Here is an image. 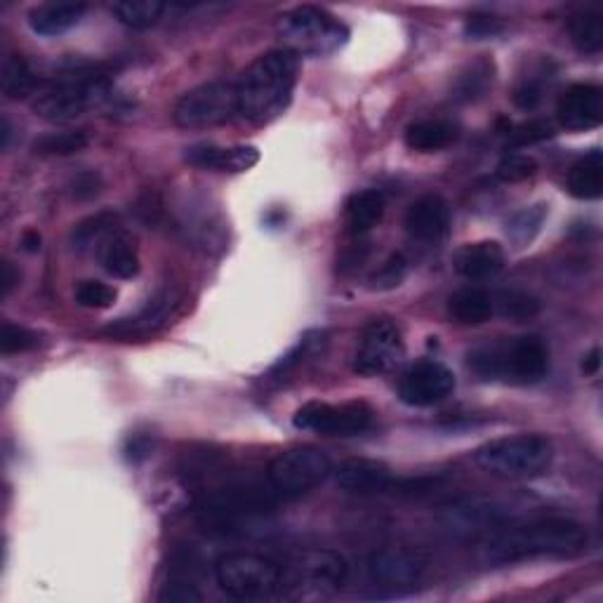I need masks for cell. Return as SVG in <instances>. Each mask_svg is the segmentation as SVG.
<instances>
[{
	"label": "cell",
	"instance_id": "1",
	"mask_svg": "<svg viewBox=\"0 0 603 603\" xmlns=\"http://www.w3.org/2000/svg\"><path fill=\"white\" fill-rule=\"evenodd\" d=\"M587 530L566 516L536 518L490 532L479 547L483 566H516L536 558H570L585 552Z\"/></svg>",
	"mask_w": 603,
	"mask_h": 603
},
{
	"label": "cell",
	"instance_id": "2",
	"mask_svg": "<svg viewBox=\"0 0 603 603\" xmlns=\"http://www.w3.org/2000/svg\"><path fill=\"white\" fill-rule=\"evenodd\" d=\"M300 80V58L272 50L252 62L236 80L238 116L252 125L276 121L290 106Z\"/></svg>",
	"mask_w": 603,
	"mask_h": 603
},
{
	"label": "cell",
	"instance_id": "3",
	"mask_svg": "<svg viewBox=\"0 0 603 603\" xmlns=\"http://www.w3.org/2000/svg\"><path fill=\"white\" fill-rule=\"evenodd\" d=\"M278 500L269 481L231 479L205 490L199 500V516L208 530L246 532L264 522Z\"/></svg>",
	"mask_w": 603,
	"mask_h": 603
},
{
	"label": "cell",
	"instance_id": "4",
	"mask_svg": "<svg viewBox=\"0 0 603 603\" xmlns=\"http://www.w3.org/2000/svg\"><path fill=\"white\" fill-rule=\"evenodd\" d=\"M467 363L486 382L536 385L550 370V349L536 335H526L474 349Z\"/></svg>",
	"mask_w": 603,
	"mask_h": 603
},
{
	"label": "cell",
	"instance_id": "5",
	"mask_svg": "<svg viewBox=\"0 0 603 603\" xmlns=\"http://www.w3.org/2000/svg\"><path fill=\"white\" fill-rule=\"evenodd\" d=\"M554 462V445L540 434H516L483 443L476 465L502 481H530L547 474Z\"/></svg>",
	"mask_w": 603,
	"mask_h": 603
},
{
	"label": "cell",
	"instance_id": "6",
	"mask_svg": "<svg viewBox=\"0 0 603 603\" xmlns=\"http://www.w3.org/2000/svg\"><path fill=\"white\" fill-rule=\"evenodd\" d=\"M276 36L284 43V50L298 58H328L347 46L349 29L330 12L302 5L284 12L276 20Z\"/></svg>",
	"mask_w": 603,
	"mask_h": 603
},
{
	"label": "cell",
	"instance_id": "7",
	"mask_svg": "<svg viewBox=\"0 0 603 603\" xmlns=\"http://www.w3.org/2000/svg\"><path fill=\"white\" fill-rule=\"evenodd\" d=\"M349 578V564L340 552L304 550L284 566L280 594L292 601H326L340 594Z\"/></svg>",
	"mask_w": 603,
	"mask_h": 603
},
{
	"label": "cell",
	"instance_id": "8",
	"mask_svg": "<svg viewBox=\"0 0 603 603\" xmlns=\"http://www.w3.org/2000/svg\"><path fill=\"white\" fill-rule=\"evenodd\" d=\"M215 580L222 592L231 599L264 601L280 594L284 568L269 556L252 552H231L217 561Z\"/></svg>",
	"mask_w": 603,
	"mask_h": 603
},
{
	"label": "cell",
	"instance_id": "9",
	"mask_svg": "<svg viewBox=\"0 0 603 603\" xmlns=\"http://www.w3.org/2000/svg\"><path fill=\"white\" fill-rule=\"evenodd\" d=\"M111 90L104 74H68L40 90L34 100V114L50 123L74 121L88 109L102 104Z\"/></svg>",
	"mask_w": 603,
	"mask_h": 603
},
{
	"label": "cell",
	"instance_id": "10",
	"mask_svg": "<svg viewBox=\"0 0 603 603\" xmlns=\"http://www.w3.org/2000/svg\"><path fill=\"white\" fill-rule=\"evenodd\" d=\"M238 116V95L236 83L229 80H210L203 86L181 95L175 104L173 118L185 130L215 128Z\"/></svg>",
	"mask_w": 603,
	"mask_h": 603
},
{
	"label": "cell",
	"instance_id": "11",
	"mask_svg": "<svg viewBox=\"0 0 603 603\" xmlns=\"http://www.w3.org/2000/svg\"><path fill=\"white\" fill-rule=\"evenodd\" d=\"M332 474V462L316 448H292L272 460L266 481L272 483L280 500L300 498L324 483Z\"/></svg>",
	"mask_w": 603,
	"mask_h": 603
},
{
	"label": "cell",
	"instance_id": "12",
	"mask_svg": "<svg viewBox=\"0 0 603 603\" xmlns=\"http://www.w3.org/2000/svg\"><path fill=\"white\" fill-rule=\"evenodd\" d=\"M294 429L314 431L321 437H359L373 429L375 411L366 401H352L342 405L312 401L292 417Z\"/></svg>",
	"mask_w": 603,
	"mask_h": 603
},
{
	"label": "cell",
	"instance_id": "13",
	"mask_svg": "<svg viewBox=\"0 0 603 603\" xmlns=\"http://www.w3.org/2000/svg\"><path fill=\"white\" fill-rule=\"evenodd\" d=\"M425 570L427 558L415 550H405V547H382L366 561L368 580L382 596H401L411 592L423 580Z\"/></svg>",
	"mask_w": 603,
	"mask_h": 603
},
{
	"label": "cell",
	"instance_id": "14",
	"mask_svg": "<svg viewBox=\"0 0 603 603\" xmlns=\"http://www.w3.org/2000/svg\"><path fill=\"white\" fill-rule=\"evenodd\" d=\"M405 356L401 328L389 318H375L363 328L354 354V370L375 377L394 370Z\"/></svg>",
	"mask_w": 603,
	"mask_h": 603
},
{
	"label": "cell",
	"instance_id": "15",
	"mask_svg": "<svg viewBox=\"0 0 603 603\" xmlns=\"http://www.w3.org/2000/svg\"><path fill=\"white\" fill-rule=\"evenodd\" d=\"M455 385L457 382L451 368L443 366L441 361L423 359L401 375L399 397L413 409H429V405L453 397Z\"/></svg>",
	"mask_w": 603,
	"mask_h": 603
},
{
	"label": "cell",
	"instance_id": "16",
	"mask_svg": "<svg viewBox=\"0 0 603 603\" xmlns=\"http://www.w3.org/2000/svg\"><path fill=\"white\" fill-rule=\"evenodd\" d=\"M556 118L573 133L594 130L603 121V90L592 83H575L558 97Z\"/></svg>",
	"mask_w": 603,
	"mask_h": 603
},
{
	"label": "cell",
	"instance_id": "17",
	"mask_svg": "<svg viewBox=\"0 0 603 603\" xmlns=\"http://www.w3.org/2000/svg\"><path fill=\"white\" fill-rule=\"evenodd\" d=\"M335 472V481L347 493L354 495H377V493H389V490H397L399 479H394V474L387 465L377 460H366V457H354L347 460Z\"/></svg>",
	"mask_w": 603,
	"mask_h": 603
},
{
	"label": "cell",
	"instance_id": "18",
	"mask_svg": "<svg viewBox=\"0 0 603 603\" xmlns=\"http://www.w3.org/2000/svg\"><path fill=\"white\" fill-rule=\"evenodd\" d=\"M451 224V210L439 193L417 199L405 213V231L419 243H441Z\"/></svg>",
	"mask_w": 603,
	"mask_h": 603
},
{
	"label": "cell",
	"instance_id": "19",
	"mask_svg": "<svg viewBox=\"0 0 603 603\" xmlns=\"http://www.w3.org/2000/svg\"><path fill=\"white\" fill-rule=\"evenodd\" d=\"M177 304H179V300L175 292H171V290L161 292L153 300H149V304L137 316L121 318V321H116V324H111L104 332L109 335V338H118V340L147 338V335L161 330L167 321L173 318Z\"/></svg>",
	"mask_w": 603,
	"mask_h": 603
},
{
	"label": "cell",
	"instance_id": "20",
	"mask_svg": "<svg viewBox=\"0 0 603 603\" xmlns=\"http://www.w3.org/2000/svg\"><path fill=\"white\" fill-rule=\"evenodd\" d=\"M185 161L189 165L203 167L213 173H246L260 163V151L250 145L217 147V145H193L187 149Z\"/></svg>",
	"mask_w": 603,
	"mask_h": 603
},
{
	"label": "cell",
	"instance_id": "21",
	"mask_svg": "<svg viewBox=\"0 0 603 603\" xmlns=\"http://www.w3.org/2000/svg\"><path fill=\"white\" fill-rule=\"evenodd\" d=\"M504 522V507L495 502H462L445 510L441 524L453 536H479V532H493Z\"/></svg>",
	"mask_w": 603,
	"mask_h": 603
},
{
	"label": "cell",
	"instance_id": "22",
	"mask_svg": "<svg viewBox=\"0 0 603 603\" xmlns=\"http://www.w3.org/2000/svg\"><path fill=\"white\" fill-rule=\"evenodd\" d=\"M453 269L469 280H483L504 269V250L495 241L462 246L453 255Z\"/></svg>",
	"mask_w": 603,
	"mask_h": 603
},
{
	"label": "cell",
	"instance_id": "23",
	"mask_svg": "<svg viewBox=\"0 0 603 603\" xmlns=\"http://www.w3.org/2000/svg\"><path fill=\"white\" fill-rule=\"evenodd\" d=\"M86 12L88 5L83 3H43L29 12V26L38 36L54 38L72 32Z\"/></svg>",
	"mask_w": 603,
	"mask_h": 603
},
{
	"label": "cell",
	"instance_id": "24",
	"mask_svg": "<svg viewBox=\"0 0 603 603\" xmlns=\"http://www.w3.org/2000/svg\"><path fill=\"white\" fill-rule=\"evenodd\" d=\"M97 255H100L104 272L114 278L128 280L139 274V252L135 246V238H130L128 234H111L102 243V248L97 250Z\"/></svg>",
	"mask_w": 603,
	"mask_h": 603
},
{
	"label": "cell",
	"instance_id": "25",
	"mask_svg": "<svg viewBox=\"0 0 603 603\" xmlns=\"http://www.w3.org/2000/svg\"><path fill=\"white\" fill-rule=\"evenodd\" d=\"M203 594L199 592V580H196V558L191 552H179L173 558V566L167 568V578L159 594V601H201Z\"/></svg>",
	"mask_w": 603,
	"mask_h": 603
},
{
	"label": "cell",
	"instance_id": "26",
	"mask_svg": "<svg viewBox=\"0 0 603 603\" xmlns=\"http://www.w3.org/2000/svg\"><path fill=\"white\" fill-rule=\"evenodd\" d=\"M566 189L573 199L596 201L603 193V156L601 151H589L575 163L566 175Z\"/></svg>",
	"mask_w": 603,
	"mask_h": 603
},
{
	"label": "cell",
	"instance_id": "27",
	"mask_svg": "<svg viewBox=\"0 0 603 603\" xmlns=\"http://www.w3.org/2000/svg\"><path fill=\"white\" fill-rule=\"evenodd\" d=\"M448 312L455 321L465 326H479L490 321V316L495 314V302L483 288H476V286H467V288H460L451 294V300H448Z\"/></svg>",
	"mask_w": 603,
	"mask_h": 603
},
{
	"label": "cell",
	"instance_id": "28",
	"mask_svg": "<svg viewBox=\"0 0 603 603\" xmlns=\"http://www.w3.org/2000/svg\"><path fill=\"white\" fill-rule=\"evenodd\" d=\"M385 208H387L385 196L377 189H366V191L354 193L344 205V217H347L349 229H352V234H356V236L368 234L370 229H375L377 224L382 222Z\"/></svg>",
	"mask_w": 603,
	"mask_h": 603
},
{
	"label": "cell",
	"instance_id": "29",
	"mask_svg": "<svg viewBox=\"0 0 603 603\" xmlns=\"http://www.w3.org/2000/svg\"><path fill=\"white\" fill-rule=\"evenodd\" d=\"M460 137V128L451 121H417L405 130V145L419 153H434L451 147Z\"/></svg>",
	"mask_w": 603,
	"mask_h": 603
},
{
	"label": "cell",
	"instance_id": "30",
	"mask_svg": "<svg viewBox=\"0 0 603 603\" xmlns=\"http://www.w3.org/2000/svg\"><path fill=\"white\" fill-rule=\"evenodd\" d=\"M495 80V64L493 60L481 58L472 64H467L465 72H462L455 80L453 88V100L457 102H476L486 97V92L493 88Z\"/></svg>",
	"mask_w": 603,
	"mask_h": 603
},
{
	"label": "cell",
	"instance_id": "31",
	"mask_svg": "<svg viewBox=\"0 0 603 603\" xmlns=\"http://www.w3.org/2000/svg\"><path fill=\"white\" fill-rule=\"evenodd\" d=\"M109 10L123 26L135 32H145L161 22L167 8L163 3H156V0H118V3H111Z\"/></svg>",
	"mask_w": 603,
	"mask_h": 603
},
{
	"label": "cell",
	"instance_id": "32",
	"mask_svg": "<svg viewBox=\"0 0 603 603\" xmlns=\"http://www.w3.org/2000/svg\"><path fill=\"white\" fill-rule=\"evenodd\" d=\"M573 46L585 54H599L603 50V15L599 10L575 12L568 22Z\"/></svg>",
	"mask_w": 603,
	"mask_h": 603
},
{
	"label": "cell",
	"instance_id": "33",
	"mask_svg": "<svg viewBox=\"0 0 603 603\" xmlns=\"http://www.w3.org/2000/svg\"><path fill=\"white\" fill-rule=\"evenodd\" d=\"M326 332L324 330H312V332H306L300 338V342L294 344L290 352L286 356H280L269 375H266V380H280V377H286L290 375L292 370H298L304 361H310L314 356H318L321 352H324V347H326Z\"/></svg>",
	"mask_w": 603,
	"mask_h": 603
},
{
	"label": "cell",
	"instance_id": "34",
	"mask_svg": "<svg viewBox=\"0 0 603 603\" xmlns=\"http://www.w3.org/2000/svg\"><path fill=\"white\" fill-rule=\"evenodd\" d=\"M550 64H552L550 60H547V62L542 60L540 64L532 66L528 74H524L522 78L516 80V86L512 90V102L522 111H532L544 100V90L552 80Z\"/></svg>",
	"mask_w": 603,
	"mask_h": 603
},
{
	"label": "cell",
	"instance_id": "35",
	"mask_svg": "<svg viewBox=\"0 0 603 603\" xmlns=\"http://www.w3.org/2000/svg\"><path fill=\"white\" fill-rule=\"evenodd\" d=\"M116 224H118V217L114 213H97L88 219H83L72 231V248L76 252L100 250L106 238L114 231H118Z\"/></svg>",
	"mask_w": 603,
	"mask_h": 603
},
{
	"label": "cell",
	"instance_id": "36",
	"mask_svg": "<svg viewBox=\"0 0 603 603\" xmlns=\"http://www.w3.org/2000/svg\"><path fill=\"white\" fill-rule=\"evenodd\" d=\"M3 95L8 100H24V97L34 95L38 86V76L26 62L22 54H10L3 62Z\"/></svg>",
	"mask_w": 603,
	"mask_h": 603
},
{
	"label": "cell",
	"instance_id": "37",
	"mask_svg": "<svg viewBox=\"0 0 603 603\" xmlns=\"http://www.w3.org/2000/svg\"><path fill=\"white\" fill-rule=\"evenodd\" d=\"M90 145V137L86 130H64V133H50L38 137L34 142V153L38 156H74Z\"/></svg>",
	"mask_w": 603,
	"mask_h": 603
},
{
	"label": "cell",
	"instance_id": "38",
	"mask_svg": "<svg viewBox=\"0 0 603 603\" xmlns=\"http://www.w3.org/2000/svg\"><path fill=\"white\" fill-rule=\"evenodd\" d=\"M493 302H495V312L500 316L516 321V324H524V321H530L532 316L540 314L538 298H532V294L524 290H504Z\"/></svg>",
	"mask_w": 603,
	"mask_h": 603
},
{
	"label": "cell",
	"instance_id": "39",
	"mask_svg": "<svg viewBox=\"0 0 603 603\" xmlns=\"http://www.w3.org/2000/svg\"><path fill=\"white\" fill-rule=\"evenodd\" d=\"M544 217H547V205L544 203L524 208L522 213H516L512 217L507 234H510L512 241L516 243V248H526L532 241V238L538 236Z\"/></svg>",
	"mask_w": 603,
	"mask_h": 603
},
{
	"label": "cell",
	"instance_id": "40",
	"mask_svg": "<svg viewBox=\"0 0 603 603\" xmlns=\"http://www.w3.org/2000/svg\"><path fill=\"white\" fill-rule=\"evenodd\" d=\"M118 292L102 280H83L76 288V302L86 310H109L116 302Z\"/></svg>",
	"mask_w": 603,
	"mask_h": 603
},
{
	"label": "cell",
	"instance_id": "41",
	"mask_svg": "<svg viewBox=\"0 0 603 603\" xmlns=\"http://www.w3.org/2000/svg\"><path fill=\"white\" fill-rule=\"evenodd\" d=\"M536 173L538 161L528 156V153H510V156H504L495 167V175L502 181H524Z\"/></svg>",
	"mask_w": 603,
	"mask_h": 603
},
{
	"label": "cell",
	"instance_id": "42",
	"mask_svg": "<svg viewBox=\"0 0 603 603\" xmlns=\"http://www.w3.org/2000/svg\"><path fill=\"white\" fill-rule=\"evenodd\" d=\"M38 347V335L15 324H3L0 330V352L3 354H24Z\"/></svg>",
	"mask_w": 603,
	"mask_h": 603
},
{
	"label": "cell",
	"instance_id": "43",
	"mask_svg": "<svg viewBox=\"0 0 603 603\" xmlns=\"http://www.w3.org/2000/svg\"><path fill=\"white\" fill-rule=\"evenodd\" d=\"M409 274V260H405L401 252L397 255H391L380 269H377L370 278V288L373 290H391L401 286V280Z\"/></svg>",
	"mask_w": 603,
	"mask_h": 603
},
{
	"label": "cell",
	"instance_id": "44",
	"mask_svg": "<svg viewBox=\"0 0 603 603\" xmlns=\"http://www.w3.org/2000/svg\"><path fill=\"white\" fill-rule=\"evenodd\" d=\"M507 133H510L512 147H530V145L542 142V139H550L554 135V125L547 118H536V121L516 125V128H512Z\"/></svg>",
	"mask_w": 603,
	"mask_h": 603
},
{
	"label": "cell",
	"instance_id": "45",
	"mask_svg": "<svg viewBox=\"0 0 603 603\" xmlns=\"http://www.w3.org/2000/svg\"><path fill=\"white\" fill-rule=\"evenodd\" d=\"M502 22L493 15H483V12H476V15H472L467 20V26H465V34L474 40H481V38H490V36H498L502 34Z\"/></svg>",
	"mask_w": 603,
	"mask_h": 603
},
{
	"label": "cell",
	"instance_id": "46",
	"mask_svg": "<svg viewBox=\"0 0 603 603\" xmlns=\"http://www.w3.org/2000/svg\"><path fill=\"white\" fill-rule=\"evenodd\" d=\"M153 451V441L149 434H130L128 441H125V448H123V453H125V460L133 462V465H139V462L147 460Z\"/></svg>",
	"mask_w": 603,
	"mask_h": 603
},
{
	"label": "cell",
	"instance_id": "47",
	"mask_svg": "<svg viewBox=\"0 0 603 603\" xmlns=\"http://www.w3.org/2000/svg\"><path fill=\"white\" fill-rule=\"evenodd\" d=\"M100 189H102V177L97 173H80L72 181V196L76 201L95 199V196L100 193Z\"/></svg>",
	"mask_w": 603,
	"mask_h": 603
},
{
	"label": "cell",
	"instance_id": "48",
	"mask_svg": "<svg viewBox=\"0 0 603 603\" xmlns=\"http://www.w3.org/2000/svg\"><path fill=\"white\" fill-rule=\"evenodd\" d=\"M17 284H20V272L15 266L10 262L0 264V292H3V298H8V294L17 288Z\"/></svg>",
	"mask_w": 603,
	"mask_h": 603
},
{
	"label": "cell",
	"instance_id": "49",
	"mask_svg": "<svg viewBox=\"0 0 603 603\" xmlns=\"http://www.w3.org/2000/svg\"><path fill=\"white\" fill-rule=\"evenodd\" d=\"M40 243H43V238H40V234L36 229H29V231H24L22 236V248L26 252H38L40 250Z\"/></svg>",
	"mask_w": 603,
	"mask_h": 603
},
{
	"label": "cell",
	"instance_id": "50",
	"mask_svg": "<svg viewBox=\"0 0 603 603\" xmlns=\"http://www.w3.org/2000/svg\"><path fill=\"white\" fill-rule=\"evenodd\" d=\"M599 368H601V349L594 347L592 352H589V356L585 359L582 370H585V375H594V373H599Z\"/></svg>",
	"mask_w": 603,
	"mask_h": 603
},
{
	"label": "cell",
	"instance_id": "51",
	"mask_svg": "<svg viewBox=\"0 0 603 603\" xmlns=\"http://www.w3.org/2000/svg\"><path fill=\"white\" fill-rule=\"evenodd\" d=\"M0 125H3V149H8L10 133H12V130H10V123H8V118H3V123H0Z\"/></svg>",
	"mask_w": 603,
	"mask_h": 603
}]
</instances>
